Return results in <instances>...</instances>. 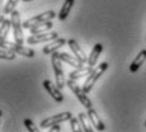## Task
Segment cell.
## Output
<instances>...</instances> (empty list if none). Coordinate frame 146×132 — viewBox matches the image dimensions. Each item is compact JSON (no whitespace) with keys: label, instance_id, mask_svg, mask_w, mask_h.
Here are the masks:
<instances>
[{"label":"cell","instance_id":"6da1fadb","mask_svg":"<svg viewBox=\"0 0 146 132\" xmlns=\"http://www.w3.org/2000/svg\"><path fill=\"white\" fill-rule=\"evenodd\" d=\"M108 69V62H102L99 66H97L95 69H93V71L90 72V74L88 75V78H86L85 83L83 84V90L88 94V93H90V90L93 89L94 84L98 81V79H99L100 76L103 75V72L106 71V70Z\"/></svg>","mask_w":146,"mask_h":132},{"label":"cell","instance_id":"7a4b0ae2","mask_svg":"<svg viewBox=\"0 0 146 132\" xmlns=\"http://www.w3.org/2000/svg\"><path fill=\"white\" fill-rule=\"evenodd\" d=\"M62 61H61L58 52H53L51 53V64L53 67V71H55V78H56V85L60 89H62L65 86L66 81L65 76H64V70H62Z\"/></svg>","mask_w":146,"mask_h":132},{"label":"cell","instance_id":"3957f363","mask_svg":"<svg viewBox=\"0 0 146 132\" xmlns=\"http://www.w3.org/2000/svg\"><path fill=\"white\" fill-rule=\"evenodd\" d=\"M0 47L5 50H12L15 53H19L21 56H24V57H35L36 52L33 51L32 48H28V47H24L23 44H18L17 42H10V41H0Z\"/></svg>","mask_w":146,"mask_h":132},{"label":"cell","instance_id":"277c9868","mask_svg":"<svg viewBox=\"0 0 146 132\" xmlns=\"http://www.w3.org/2000/svg\"><path fill=\"white\" fill-rule=\"evenodd\" d=\"M66 85L69 86L70 89H71V92L74 93L75 95H76V98L79 99V102L81 103V104H83V107H85L86 109L93 108V104H92V100L89 99L88 97H86V93L83 90V88H80V86L78 85L76 80L70 79V78H69V80L66 81Z\"/></svg>","mask_w":146,"mask_h":132},{"label":"cell","instance_id":"5b68a950","mask_svg":"<svg viewBox=\"0 0 146 132\" xmlns=\"http://www.w3.org/2000/svg\"><path fill=\"white\" fill-rule=\"evenodd\" d=\"M10 19H12V27L14 32V40L18 44L24 43V37H23V24L21 22V14L18 10H13L10 13Z\"/></svg>","mask_w":146,"mask_h":132},{"label":"cell","instance_id":"8992f818","mask_svg":"<svg viewBox=\"0 0 146 132\" xmlns=\"http://www.w3.org/2000/svg\"><path fill=\"white\" fill-rule=\"evenodd\" d=\"M55 17H57V15H56V13L53 12V10H47V12L38 14V15L33 17V18H31V19H27V21L23 23V28L31 29L32 27L37 26V24L42 23V22H48V21H52V19L55 18Z\"/></svg>","mask_w":146,"mask_h":132},{"label":"cell","instance_id":"52a82bcc","mask_svg":"<svg viewBox=\"0 0 146 132\" xmlns=\"http://www.w3.org/2000/svg\"><path fill=\"white\" fill-rule=\"evenodd\" d=\"M72 117V114L70 112H62V113L55 114L52 117H48V118L41 121L40 126L42 128H50L53 125H60L61 122H66V121H70V118Z\"/></svg>","mask_w":146,"mask_h":132},{"label":"cell","instance_id":"ba28073f","mask_svg":"<svg viewBox=\"0 0 146 132\" xmlns=\"http://www.w3.org/2000/svg\"><path fill=\"white\" fill-rule=\"evenodd\" d=\"M58 37L57 32H43L38 33V34H32L27 38L28 44H36V43H42V42H51Z\"/></svg>","mask_w":146,"mask_h":132},{"label":"cell","instance_id":"9c48e42d","mask_svg":"<svg viewBox=\"0 0 146 132\" xmlns=\"http://www.w3.org/2000/svg\"><path fill=\"white\" fill-rule=\"evenodd\" d=\"M42 85H43V88L47 90V93L50 94V97H52L53 99L56 100V102L61 103L64 100V94L61 93V89L58 88L57 85H55V84L52 83L51 80H43V83H42Z\"/></svg>","mask_w":146,"mask_h":132},{"label":"cell","instance_id":"30bf717a","mask_svg":"<svg viewBox=\"0 0 146 132\" xmlns=\"http://www.w3.org/2000/svg\"><path fill=\"white\" fill-rule=\"evenodd\" d=\"M66 40L65 38H62V37H57L56 40H53L50 42L47 46H44L43 47V50H42V52L44 53V55H51V53L53 52H57L58 50L61 48V47L64 46V44L66 43Z\"/></svg>","mask_w":146,"mask_h":132},{"label":"cell","instance_id":"8fae6325","mask_svg":"<svg viewBox=\"0 0 146 132\" xmlns=\"http://www.w3.org/2000/svg\"><path fill=\"white\" fill-rule=\"evenodd\" d=\"M67 44H69V47H70V50L72 51V53H74V56L80 61V62L85 64L86 61H88V56H85L83 48L79 46V43H78L75 40H69L67 41Z\"/></svg>","mask_w":146,"mask_h":132},{"label":"cell","instance_id":"7c38bea8","mask_svg":"<svg viewBox=\"0 0 146 132\" xmlns=\"http://www.w3.org/2000/svg\"><path fill=\"white\" fill-rule=\"evenodd\" d=\"M86 114H88V117H89V119H90L93 127H95V130L97 131H104L106 130L104 123H103V121L100 119V117L98 116V113L95 112V109L89 108L88 112H86Z\"/></svg>","mask_w":146,"mask_h":132},{"label":"cell","instance_id":"4fadbf2b","mask_svg":"<svg viewBox=\"0 0 146 132\" xmlns=\"http://www.w3.org/2000/svg\"><path fill=\"white\" fill-rule=\"evenodd\" d=\"M93 71V66H81V67H78L75 69L74 71H71L69 74V78L70 79H74V80H79L81 78H85L88 76L90 72Z\"/></svg>","mask_w":146,"mask_h":132},{"label":"cell","instance_id":"5bb4252c","mask_svg":"<svg viewBox=\"0 0 146 132\" xmlns=\"http://www.w3.org/2000/svg\"><path fill=\"white\" fill-rule=\"evenodd\" d=\"M102 51H103V44L102 43H97L93 47L90 55L88 56V61H86L89 66H95V65H97L98 58H99V56H100V53H102Z\"/></svg>","mask_w":146,"mask_h":132},{"label":"cell","instance_id":"9a60e30c","mask_svg":"<svg viewBox=\"0 0 146 132\" xmlns=\"http://www.w3.org/2000/svg\"><path fill=\"white\" fill-rule=\"evenodd\" d=\"M146 60V50H141L139 52V55L133 58V61L130 65V71L131 72H136L137 70L140 69V66L144 64V61Z\"/></svg>","mask_w":146,"mask_h":132},{"label":"cell","instance_id":"2e32d148","mask_svg":"<svg viewBox=\"0 0 146 132\" xmlns=\"http://www.w3.org/2000/svg\"><path fill=\"white\" fill-rule=\"evenodd\" d=\"M58 56H60L61 61H64V62L69 64L70 66L75 67V69L84 66V64H83V62H80V61L78 60V58L75 57V56H70L69 53H66V52H61V53H58Z\"/></svg>","mask_w":146,"mask_h":132},{"label":"cell","instance_id":"e0dca14e","mask_svg":"<svg viewBox=\"0 0 146 132\" xmlns=\"http://www.w3.org/2000/svg\"><path fill=\"white\" fill-rule=\"evenodd\" d=\"M74 3H75V0H65V3H64V5L61 7L60 12H58V14H57L58 21H65V19L67 18V15L70 14V10H71Z\"/></svg>","mask_w":146,"mask_h":132},{"label":"cell","instance_id":"ac0fdd59","mask_svg":"<svg viewBox=\"0 0 146 132\" xmlns=\"http://www.w3.org/2000/svg\"><path fill=\"white\" fill-rule=\"evenodd\" d=\"M53 27L52 22L48 21V22H42V23L37 24V26L32 27L29 29V32L32 33V34H38V33H43V32H48L50 29Z\"/></svg>","mask_w":146,"mask_h":132},{"label":"cell","instance_id":"d6986e66","mask_svg":"<svg viewBox=\"0 0 146 132\" xmlns=\"http://www.w3.org/2000/svg\"><path fill=\"white\" fill-rule=\"evenodd\" d=\"M78 117H79V121H80V123H81V126H83V130L85 131V132H93V125H92V122H90V119H89V117H88V114H85V113H79L78 114Z\"/></svg>","mask_w":146,"mask_h":132},{"label":"cell","instance_id":"ffe728a7","mask_svg":"<svg viewBox=\"0 0 146 132\" xmlns=\"http://www.w3.org/2000/svg\"><path fill=\"white\" fill-rule=\"evenodd\" d=\"M10 27H12V19H5L1 23V26H0V41L7 40Z\"/></svg>","mask_w":146,"mask_h":132},{"label":"cell","instance_id":"44dd1931","mask_svg":"<svg viewBox=\"0 0 146 132\" xmlns=\"http://www.w3.org/2000/svg\"><path fill=\"white\" fill-rule=\"evenodd\" d=\"M17 53L12 51V50H5L0 47V60H8V61H12L15 58Z\"/></svg>","mask_w":146,"mask_h":132},{"label":"cell","instance_id":"7402d4cb","mask_svg":"<svg viewBox=\"0 0 146 132\" xmlns=\"http://www.w3.org/2000/svg\"><path fill=\"white\" fill-rule=\"evenodd\" d=\"M70 127H71V131L72 132H80V131H84L83 130V126H81L79 118H75V117H71L70 118Z\"/></svg>","mask_w":146,"mask_h":132},{"label":"cell","instance_id":"603a6c76","mask_svg":"<svg viewBox=\"0 0 146 132\" xmlns=\"http://www.w3.org/2000/svg\"><path fill=\"white\" fill-rule=\"evenodd\" d=\"M18 3L19 0H8L7 5L4 7V14H10L13 10H15V7Z\"/></svg>","mask_w":146,"mask_h":132},{"label":"cell","instance_id":"cb8c5ba5","mask_svg":"<svg viewBox=\"0 0 146 132\" xmlns=\"http://www.w3.org/2000/svg\"><path fill=\"white\" fill-rule=\"evenodd\" d=\"M24 126H26L27 130L29 131V132H38L37 126L35 125V122H33L32 119H29V118H26V119H24Z\"/></svg>","mask_w":146,"mask_h":132},{"label":"cell","instance_id":"d4e9b609","mask_svg":"<svg viewBox=\"0 0 146 132\" xmlns=\"http://www.w3.org/2000/svg\"><path fill=\"white\" fill-rule=\"evenodd\" d=\"M50 131H61V127L58 125H53V126H51V127H50Z\"/></svg>","mask_w":146,"mask_h":132},{"label":"cell","instance_id":"484cf974","mask_svg":"<svg viewBox=\"0 0 146 132\" xmlns=\"http://www.w3.org/2000/svg\"><path fill=\"white\" fill-rule=\"evenodd\" d=\"M1 4H3V0H0V8H1ZM4 21L5 19H4V17L1 15V9H0V24H1Z\"/></svg>","mask_w":146,"mask_h":132},{"label":"cell","instance_id":"4316f807","mask_svg":"<svg viewBox=\"0 0 146 132\" xmlns=\"http://www.w3.org/2000/svg\"><path fill=\"white\" fill-rule=\"evenodd\" d=\"M23 1H33V0H23Z\"/></svg>","mask_w":146,"mask_h":132},{"label":"cell","instance_id":"83f0119b","mask_svg":"<svg viewBox=\"0 0 146 132\" xmlns=\"http://www.w3.org/2000/svg\"><path fill=\"white\" fill-rule=\"evenodd\" d=\"M1 114H3V112H1V111H0V118H1Z\"/></svg>","mask_w":146,"mask_h":132},{"label":"cell","instance_id":"f1b7e54d","mask_svg":"<svg viewBox=\"0 0 146 132\" xmlns=\"http://www.w3.org/2000/svg\"><path fill=\"white\" fill-rule=\"evenodd\" d=\"M145 127H146V122H145Z\"/></svg>","mask_w":146,"mask_h":132}]
</instances>
